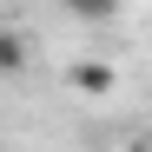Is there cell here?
<instances>
[{
    "label": "cell",
    "mask_w": 152,
    "mask_h": 152,
    "mask_svg": "<svg viewBox=\"0 0 152 152\" xmlns=\"http://www.w3.org/2000/svg\"><path fill=\"white\" fill-rule=\"evenodd\" d=\"M66 86L86 93V99H106V93L119 86V73H113L106 60H73V66H66Z\"/></svg>",
    "instance_id": "1"
},
{
    "label": "cell",
    "mask_w": 152,
    "mask_h": 152,
    "mask_svg": "<svg viewBox=\"0 0 152 152\" xmlns=\"http://www.w3.org/2000/svg\"><path fill=\"white\" fill-rule=\"evenodd\" d=\"M53 7H60V13H73V20H113L126 0H53Z\"/></svg>",
    "instance_id": "3"
},
{
    "label": "cell",
    "mask_w": 152,
    "mask_h": 152,
    "mask_svg": "<svg viewBox=\"0 0 152 152\" xmlns=\"http://www.w3.org/2000/svg\"><path fill=\"white\" fill-rule=\"evenodd\" d=\"M27 33H13V27H0V73H7V80H13V73H27Z\"/></svg>",
    "instance_id": "2"
}]
</instances>
